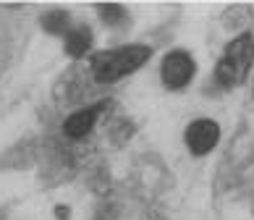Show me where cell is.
Masks as SVG:
<instances>
[{
  "instance_id": "4",
  "label": "cell",
  "mask_w": 254,
  "mask_h": 220,
  "mask_svg": "<svg viewBox=\"0 0 254 220\" xmlns=\"http://www.w3.org/2000/svg\"><path fill=\"white\" fill-rule=\"evenodd\" d=\"M220 142V123L212 118H196L184 131V145L196 157H204L218 147Z\"/></svg>"
},
{
  "instance_id": "7",
  "label": "cell",
  "mask_w": 254,
  "mask_h": 220,
  "mask_svg": "<svg viewBox=\"0 0 254 220\" xmlns=\"http://www.w3.org/2000/svg\"><path fill=\"white\" fill-rule=\"evenodd\" d=\"M40 26H42V32H48L53 37H65V32L71 29V16L63 8H53V11L42 13Z\"/></svg>"
},
{
  "instance_id": "10",
  "label": "cell",
  "mask_w": 254,
  "mask_h": 220,
  "mask_svg": "<svg viewBox=\"0 0 254 220\" xmlns=\"http://www.w3.org/2000/svg\"><path fill=\"white\" fill-rule=\"evenodd\" d=\"M252 92H254V87H252Z\"/></svg>"
},
{
  "instance_id": "6",
  "label": "cell",
  "mask_w": 254,
  "mask_h": 220,
  "mask_svg": "<svg viewBox=\"0 0 254 220\" xmlns=\"http://www.w3.org/2000/svg\"><path fill=\"white\" fill-rule=\"evenodd\" d=\"M89 47H92V29L89 26H71L68 32H65L63 37V53L68 55L71 61H81L84 55L89 53Z\"/></svg>"
},
{
  "instance_id": "9",
  "label": "cell",
  "mask_w": 254,
  "mask_h": 220,
  "mask_svg": "<svg viewBox=\"0 0 254 220\" xmlns=\"http://www.w3.org/2000/svg\"><path fill=\"white\" fill-rule=\"evenodd\" d=\"M55 215H58L61 220H68V207H63V205H58V207H55Z\"/></svg>"
},
{
  "instance_id": "2",
  "label": "cell",
  "mask_w": 254,
  "mask_h": 220,
  "mask_svg": "<svg viewBox=\"0 0 254 220\" xmlns=\"http://www.w3.org/2000/svg\"><path fill=\"white\" fill-rule=\"evenodd\" d=\"M254 69V34L241 32L225 45L218 66H215V81L223 89H233L249 79Z\"/></svg>"
},
{
  "instance_id": "1",
  "label": "cell",
  "mask_w": 254,
  "mask_h": 220,
  "mask_svg": "<svg viewBox=\"0 0 254 220\" xmlns=\"http://www.w3.org/2000/svg\"><path fill=\"white\" fill-rule=\"evenodd\" d=\"M149 58H152V50L147 45H124L113 47V50H102L89 58V76L97 84H113L139 71Z\"/></svg>"
},
{
  "instance_id": "3",
  "label": "cell",
  "mask_w": 254,
  "mask_h": 220,
  "mask_svg": "<svg viewBox=\"0 0 254 220\" xmlns=\"http://www.w3.org/2000/svg\"><path fill=\"white\" fill-rule=\"evenodd\" d=\"M194 73H196V61L186 50H171L163 58V66H160V79H163L165 89H173V92L191 84Z\"/></svg>"
},
{
  "instance_id": "5",
  "label": "cell",
  "mask_w": 254,
  "mask_h": 220,
  "mask_svg": "<svg viewBox=\"0 0 254 220\" xmlns=\"http://www.w3.org/2000/svg\"><path fill=\"white\" fill-rule=\"evenodd\" d=\"M110 102H95V105H84V108L73 110L68 118L63 121V137L71 139V142H79L84 139L87 134L97 126V121L105 116Z\"/></svg>"
},
{
  "instance_id": "8",
  "label": "cell",
  "mask_w": 254,
  "mask_h": 220,
  "mask_svg": "<svg viewBox=\"0 0 254 220\" xmlns=\"http://www.w3.org/2000/svg\"><path fill=\"white\" fill-rule=\"evenodd\" d=\"M95 11L100 13V18L105 24L110 26H118V24H124L126 21V8L124 5H118V3H108V5H97Z\"/></svg>"
}]
</instances>
